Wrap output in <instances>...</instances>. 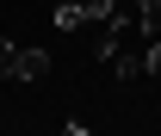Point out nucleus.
Instances as JSON below:
<instances>
[{"label":"nucleus","instance_id":"f257e3e1","mask_svg":"<svg viewBox=\"0 0 161 136\" xmlns=\"http://www.w3.org/2000/svg\"><path fill=\"white\" fill-rule=\"evenodd\" d=\"M0 74H6V80H43V74H50V50L0 37Z\"/></svg>","mask_w":161,"mask_h":136},{"label":"nucleus","instance_id":"f03ea898","mask_svg":"<svg viewBox=\"0 0 161 136\" xmlns=\"http://www.w3.org/2000/svg\"><path fill=\"white\" fill-rule=\"evenodd\" d=\"M142 74H161V31L142 43Z\"/></svg>","mask_w":161,"mask_h":136},{"label":"nucleus","instance_id":"7ed1b4c3","mask_svg":"<svg viewBox=\"0 0 161 136\" xmlns=\"http://www.w3.org/2000/svg\"><path fill=\"white\" fill-rule=\"evenodd\" d=\"M136 13H142V19H155V25H161V0H136Z\"/></svg>","mask_w":161,"mask_h":136}]
</instances>
